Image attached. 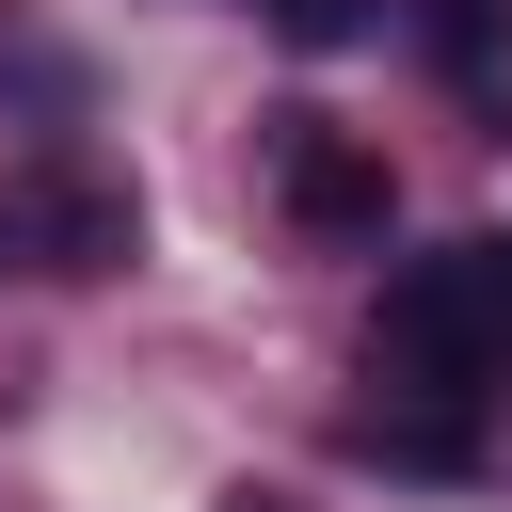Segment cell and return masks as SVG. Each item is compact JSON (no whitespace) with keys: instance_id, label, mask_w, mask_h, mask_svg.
<instances>
[{"instance_id":"3957f363","label":"cell","mask_w":512,"mask_h":512,"mask_svg":"<svg viewBox=\"0 0 512 512\" xmlns=\"http://www.w3.org/2000/svg\"><path fill=\"white\" fill-rule=\"evenodd\" d=\"M272 208H288L304 240H384L400 176H384V144H352L336 112H272Z\"/></svg>"},{"instance_id":"52a82bcc","label":"cell","mask_w":512,"mask_h":512,"mask_svg":"<svg viewBox=\"0 0 512 512\" xmlns=\"http://www.w3.org/2000/svg\"><path fill=\"white\" fill-rule=\"evenodd\" d=\"M224 512H304V496H256V480H240V496H224Z\"/></svg>"},{"instance_id":"5b68a950","label":"cell","mask_w":512,"mask_h":512,"mask_svg":"<svg viewBox=\"0 0 512 512\" xmlns=\"http://www.w3.org/2000/svg\"><path fill=\"white\" fill-rule=\"evenodd\" d=\"M432 48L464 112H512V0H432Z\"/></svg>"},{"instance_id":"6da1fadb","label":"cell","mask_w":512,"mask_h":512,"mask_svg":"<svg viewBox=\"0 0 512 512\" xmlns=\"http://www.w3.org/2000/svg\"><path fill=\"white\" fill-rule=\"evenodd\" d=\"M368 368L416 384V400L512 384V240H432V256H400L384 304H368Z\"/></svg>"},{"instance_id":"277c9868","label":"cell","mask_w":512,"mask_h":512,"mask_svg":"<svg viewBox=\"0 0 512 512\" xmlns=\"http://www.w3.org/2000/svg\"><path fill=\"white\" fill-rule=\"evenodd\" d=\"M352 448H368V464H416V480H464V464H480L464 400H416V384H400V400H368V416H352Z\"/></svg>"},{"instance_id":"7a4b0ae2","label":"cell","mask_w":512,"mask_h":512,"mask_svg":"<svg viewBox=\"0 0 512 512\" xmlns=\"http://www.w3.org/2000/svg\"><path fill=\"white\" fill-rule=\"evenodd\" d=\"M128 240H144L128 176H80V160H32V176H0V272H112Z\"/></svg>"},{"instance_id":"8992f818","label":"cell","mask_w":512,"mask_h":512,"mask_svg":"<svg viewBox=\"0 0 512 512\" xmlns=\"http://www.w3.org/2000/svg\"><path fill=\"white\" fill-rule=\"evenodd\" d=\"M256 16H272L288 48H336V32H368V0H256Z\"/></svg>"}]
</instances>
